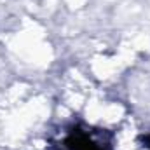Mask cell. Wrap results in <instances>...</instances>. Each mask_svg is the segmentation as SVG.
Returning <instances> with one entry per match:
<instances>
[{"label": "cell", "instance_id": "1", "mask_svg": "<svg viewBox=\"0 0 150 150\" xmlns=\"http://www.w3.org/2000/svg\"><path fill=\"white\" fill-rule=\"evenodd\" d=\"M54 150H113V133L74 124L54 143Z\"/></svg>", "mask_w": 150, "mask_h": 150}, {"label": "cell", "instance_id": "2", "mask_svg": "<svg viewBox=\"0 0 150 150\" xmlns=\"http://www.w3.org/2000/svg\"><path fill=\"white\" fill-rule=\"evenodd\" d=\"M140 142H142V145H143V147L150 149V133H149V134H142V136H140Z\"/></svg>", "mask_w": 150, "mask_h": 150}]
</instances>
